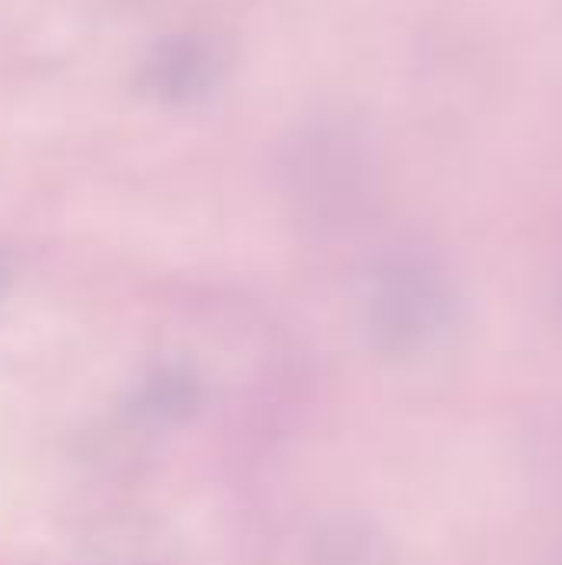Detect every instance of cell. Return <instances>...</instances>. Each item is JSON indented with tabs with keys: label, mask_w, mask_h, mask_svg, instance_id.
Listing matches in <instances>:
<instances>
[{
	"label": "cell",
	"mask_w": 562,
	"mask_h": 565,
	"mask_svg": "<svg viewBox=\"0 0 562 565\" xmlns=\"http://www.w3.org/2000/svg\"><path fill=\"white\" fill-rule=\"evenodd\" d=\"M199 394H195V381L189 374H176V371H162L159 377H152L142 394H139V411L149 414L152 420H176L185 417L195 407Z\"/></svg>",
	"instance_id": "cell-1"
},
{
	"label": "cell",
	"mask_w": 562,
	"mask_h": 565,
	"mask_svg": "<svg viewBox=\"0 0 562 565\" xmlns=\"http://www.w3.org/2000/svg\"><path fill=\"white\" fill-rule=\"evenodd\" d=\"M0 288H3V271H0Z\"/></svg>",
	"instance_id": "cell-2"
}]
</instances>
